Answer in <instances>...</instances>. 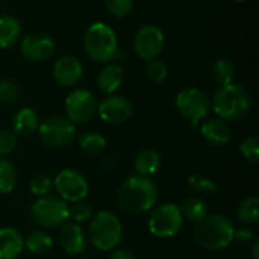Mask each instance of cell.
<instances>
[{
  "label": "cell",
  "instance_id": "18",
  "mask_svg": "<svg viewBox=\"0 0 259 259\" xmlns=\"http://www.w3.org/2000/svg\"><path fill=\"white\" fill-rule=\"evenodd\" d=\"M24 249L23 235L14 228L0 229V259H15Z\"/></svg>",
  "mask_w": 259,
  "mask_h": 259
},
{
  "label": "cell",
  "instance_id": "31",
  "mask_svg": "<svg viewBox=\"0 0 259 259\" xmlns=\"http://www.w3.org/2000/svg\"><path fill=\"white\" fill-rule=\"evenodd\" d=\"M240 153L241 156L250 162V164H258L259 162V137L258 135H250L247 137L241 144H240Z\"/></svg>",
  "mask_w": 259,
  "mask_h": 259
},
{
  "label": "cell",
  "instance_id": "39",
  "mask_svg": "<svg viewBox=\"0 0 259 259\" xmlns=\"http://www.w3.org/2000/svg\"><path fill=\"white\" fill-rule=\"evenodd\" d=\"M117 165H118V159L112 156V158H108L105 162H102L100 168H102L103 171H112L114 168H117Z\"/></svg>",
  "mask_w": 259,
  "mask_h": 259
},
{
  "label": "cell",
  "instance_id": "22",
  "mask_svg": "<svg viewBox=\"0 0 259 259\" xmlns=\"http://www.w3.org/2000/svg\"><path fill=\"white\" fill-rule=\"evenodd\" d=\"M161 167V156L153 149H144L141 150L134 161V168L138 173V176L150 178L152 175H156Z\"/></svg>",
  "mask_w": 259,
  "mask_h": 259
},
{
  "label": "cell",
  "instance_id": "35",
  "mask_svg": "<svg viewBox=\"0 0 259 259\" xmlns=\"http://www.w3.org/2000/svg\"><path fill=\"white\" fill-rule=\"evenodd\" d=\"M105 6L111 15L117 18H123L132 12L134 0H105Z\"/></svg>",
  "mask_w": 259,
  "mask_h": 259
},
{
  "label": "cell",
  "instance_id": "28",
  "mask_svg": "<svg viewBox=\"0 0 259 259\" xmlns=\"http://www.w3.org/2000/svg\"><path fill=\"white\" fill-rule=\"evenodd\" d=\"M18 181V173L15 165L6 159V158H0V193L2 194H8L11 193Z\"/></svg>",
  "mask_w": 259,
  "mask_h": 259
},
{
  "label": "cell",
  "instance_id": "29",
  "mask_svg": "<svg viewBox=\"0 0 259 259\" xmlns=\"http://www.w3.org/2000/svg\"><path fill=\"white\" fill-rule=\"evenodd\" d=\"M53 179L47 175H36L29 182V190L36 197H46L50 196L53 191Z\"/></svg>",
  "mask_w": 259,
  "mask_h": 259
},
{
  "label": "cell",
  "instance_id": "36",
  "mask_svg": "<svg viewBox=\"0 0 259 259\" xmlns=\"http://www.w3.org/2000/svg\"><path fill=\"white\" fill-rule=\"evenodd\" d=\"M17 146V135L9 129H0V158L12 153Z\"/></svg>",
  "mask_w": 259,
  "mask_h": 259
},
{
  "label": "cell",
  "instance_id": "12",
  "mask_svg": "<svg viewBox=\"0 0 259 259\" xmlns=\"http://www.w3.org/2000/svg\"><path fill=\"white\" fill-rule=\"evenodd\" d=\"M97 112V100L88 90L71 91L65 99V114L71 123H87Z\"/></svg>",
  "mask_w": 259,
  "mask_h": 259
},
{
  "label": "cell",
  "instance_id": "25",
  "mask_svg": "<svg viewBox=\"0 0 259 259\" xmlns=\"http://www.w3.org/2000/svg\"><path fill=\"white\" fill-rule=\"evenodd\" d=\"M237 217L244 226H253L259 220V199L256 196L244 199L238 209H237Z\"/></svg>",
  "mask_w": 259,
  "mask_h": 259
},
{
  "label": "cell",
  "instance_id": "20",
  "mask_svg": "<svg viewBox=\"0 0 259 259\" xmlns=\"http://www.w3.org/2000/svg\"><path fill=\"white\" fill-rule=\"evenodd\" d=\"M200 132L203 138L214 146H223L231 140V127L222 118H211L205 121L200 127Z\"/></svg>",
  "mask_w": 259,
  "mask_h": 259
},
{
  "label": "cell",
  "instance_id": "14",
  "mask_svg": "<svg viewBox=\"0 0 259 259\" xmlns=\"http://www.w3.org/2000/svg\"><path fill=\"white\" fill-rule=\"evenodd\" d=\"M56 49L55 41L46 33L26 35L20 42V53L30 62H42L53 56Z\"/></svg>",
  "mask_w": 259,
  "mask_h": 259
},
{
  "label": "cell",
  "instance_id": "26",
  "mask_svg": "<svg viewBox=\"0 0 259 259\" xmlns=\"http://www.w3.org/2000/svg\"><path fill=\"white\" fill-rule=\"evenodd\" d=\"M52 246H53V238L44 231H33L24 240V247L35 255H41V253L49 252L52 249Z\"/></svg>",
  "mask_w": 259,
  "mask_h": 259
},
{
  "label": "cell",
  "instance_id": "10",
  "mask_svg": "<svg viewBox=\"0 0 259 259\" xmlns=\"http://www.w3.org/2000/svg\"><path fill=\"white\" fill-rule=\"evenodd\" d=\"M53 187L58 191L59 199L71 203L82 202L90 193V184L87 178L74 168L61 170L53 179Z\"/></svg>",
  "mask_w": 259,
  "mask_h": 259
},
{
  "label": "cell",
  "instance_id": "33",
  "mask_svg": "<svg viewBox=\"0 0 259 259\" xmlns=\"http://www.w3.org/2000/svg\"><path fill=\"white\" fill-rule=\"evenodd\" d=\"M20 97V87L12 79L0 80V105H11Z\"/></svg>",
  "mask_w": 259,
  "mask_h": 259
},
{
  "label": "cell",
  "instance_id": "19",
  "mask_svg": "<svg viewBox=\"0 0 259 259\" xmlns=\"http://www.w3.org/2000/svg\"><path fill=\"white\" fill-rule=\"evenodd\" d=\"M39 117L32 108H21L12 117V132L20 137H30L38 131Z\"/></svg>",
  "mask_w": 259,
  "mask_h": 259
},
{
  "label": "cell",
  "instance_id": "13",
  "mask_svg": "<svg viewBox=\"0 0 259 259\" xmlns=\"http://www.w3.org/2000/svg\"><path fill=\"white\" fill-rule=\"evenodd\" d=\"M102 121L108 124H123L126 123L132 114H134V105L129 99L123 96L111 94L105 97L100 103H97V112H96Z\"/></svg>",
  "mask_w": 259,
  "mask_h": 259
},
{
  "label": "cell",
  "instance_id": "27",
  "mask_svg": "<svg viewBox=\"0 0 259 259\" xmlns=\"http://www.w3.org/2000/svg\"><path fill=\"white\" fill-rule=\"evenodd\" d=\"M212 79L220 85H229L235 79V65L228 59H217L211 67Z\"/></svg>",
  "mask_w": 259,
  "mask_h": 259
},
{
  "label": "cell",
  "instance_id": "32",
  "mask_svg": "<svg viewBox=\"0 0 259 259\" xmlns=\"http://www.w3.org/2000/svg\"><path fill=\"white\" fill-rule=\"evenodd\" d=\"M188 185L191 187L193 191L208 196V194H214L217 191V184L214 181H211L206 176L202 175H193L188 178Z\"/></svg>",
  "mask_w": 259,
  "mask_h": 259
},
{
  "label": "cell",
  "instance_id": "6",
  "mask_svg": "<svg viewBox=\"0 0 259 259\" xmlns=\"http://www.w3.org/2000/svg\"><path fill=\"white\" fill-rule=\"evenodd\" d=\"M38 135L41 141L52 149H64L70 146L77 135L74 123H71L67 117L53 115L46 118L38 126Z\"/></svg>",
  "mask_w": 259,
  "mask_h": 259
},
{
  "label": "cell",
  "instance_id": "23",
  "mask_svg": "<svg viewBox=\"0 0 259 259\" xmlns=\"http://www.w3.org/2000/svg\"><path fill=\"white\" fill-rule=\"evenodd\" d=\"M77 143H79L80 150L83 153L90 155V156L102 155L106 150V146H108L106 138L99 132H87V134L79 137Z\"/></svg>",
  "mask_w": 259,
  "mask_h": 259
},
{
  "label": "cell",
  "instance_id": "16",
  "mask_svg": "<svg viewBox=\"0 0 259 259\" xmlns=\"http://www.w3.org/2000/svg\"><path fill=\"white\" fill-rule=\"evenodd\" d=\"M59 244L68 255H79L87 249L88 238L77 223H64L59 231Z\"/></svg>",
  "mask_w": 259,
  "mask_h": 259
},
{
  "label": "cell",
  "instance_id": "5",
  "mask_svg": "<svg viewBox=\"0 0 259 259\" xmlns=\"http://www.w3.org/2000/svg\"><path fill=\"white\" fill-rule=\"evenodd\" d=\"M90 243L102 252H109L118 247L123 240V226L118 217L109 211H99L91 217L88 228Z\"/></svg>",
  "mask_w": 259,
  "mask_h": 259
},
{
  "label": "cell",
  "instance_id": "7",
  "mask_svg": "<svg viewBox=\"0 0 259 259\" xmlns=\"http://www.w3.org/2000/svg\"><path fill=\"white\" fill-rule=\"evenodd\" d=\"M30 214L39 226L46 229H55L67 222L68 205L55 196L38 197L30 206Z\"/></svg>",
  "mask_w": 259,
  "mask_h": 259
},
{
  "label": "cell",
  "instance_id": "37",
  "mask_svg": "<svg viewBox=\"0 0 259 259\" xmlns=\"http://www.w3.org/2000/svg\"><path fill=\"white\" fill-rule=\"evenodd\" d=\"M253 238H255L253 231H252L249 226L234 228V238H232V241H235V243L244 246V244H249Z\"/></svg>",
  "mask_w": 259,
  "mask_h": 259
},
{
  "label": "cell",
  "instance_id": "4",
  "mask_svg": "<svg viewBox=\"0 0 259 259\" xmlns=\"http://www.w3.org/2000/svg\"><path fill=\"white\" fill-rule=\"evenodd\" d=\"M83 47L90 59L99 64H108L118 55V39L114 29L102 21H96L87 29Z\"/></svg>",
  "mask_w": 259,
  "mask_h": 259
},
{
  "label": "cell",
  "instance_id": "34",
  "mask_svg": "<svg viewBox=\"0 0 259 259\" xmlns=\"http://www.w3.org/2000/svg\"><path fill=\"white\" fill-rule=\"evenodd\" d=\"M91 217H93V208L88 203H85L83 200L76 202L71 206H68V219L74 220V223L88 222V220H91Z\"/></svg>",
  "mask_w": 259,
  "mask_h": 259
},
{
  "label": "cell",
  "instance_id": "11",
  "mask_svg": "<svg viewBox=\"0 0 259 259\" xmlns=\"http://www.w3.org/2000/svg\"><path fill=\"white\" fill-rule=\"evenodd\" d=\"M164 46L165 35L162 29L155 24H144L137 30L134 36V50L146 62L158 58L164 50Z\"/></svg>",
  "mask_w": 259,
  "mask_h": 259
},
{
  "label": "cell",
  "instance_id": "38",
  "mask_svg": "<svg viewBox=\"0 0 259 259\" xmlns=\"http://www.w3.org/2000/svg\"><path fill=\"white\" fill-rule=\"evenodd\" d=\"M111 259H135V256L127 249H117V250H114Z\"/></svg>",
  "mask_w": 259,
  "mask_h": 259
},
{
  "label": "cell",
  "instance_id": "15",
  "mask_svg": "<svg viewBox=\"0 0 259 259\" xmlns=\"http://www.w3.org/2000/svg\"><path fill=\"white\" fill-rule=\"evenodd\" d=\"M83 74L82 62L73 55H64L58 58L52 68V76L61 87H74Z\"/></svg>",
  "mask_w": 259,
  "mask_h": 259
},
{
  "label": "cell",
  "instance_id": "21",
  "mask_svg": "<svg viewBox=\"0 0 259 259\" xmlns=\"http://www.w3.org/2000/svg\"><path fill=\"white\" fill-rule=\"evenodd\" d=\"M23 33V27L18 18L14 15H0V49L14 47Z\"/></svg>",
  "mask_w": 259,
  "mask_h": 259
},
{
  "label": "cell",
  "instance_id": "8",
  "mask_svg": "<svg viewBox=\"0 0 259 259\" xmlns=\"http://www.w3.org/2000/svg\"><path fill=\"white\" fill-rule=\"evenodd\" d=\"M184 223L182 212L175 203H164L155 208L149 217V231L158 238L175 237Z\"/></svg>",
  "mask_w": 259,
  "mask_h": 259
},
{
  "label": "cell",
  "instance_id": "1",
  "mask_svg": "<svg viewBox=\"0 0 259 259\" xmlns=\"http://www.w3.org/2000/svg\"><path fill=\"white\" fill-rule=\"evenodd\" d=\"M118 205L129 214H144L158 202V187L146 176H132L126 179L117 194Z\"/></svg>",
  "mask_w": 259,
  "mask_h": 259
},
{
  "label": "cell",
  "instance_id": "30",
  "mask_svg": "<svg viewBox=\"0 0 259 259\" xmlns=\"http://www.w3.org/2000/svg\"><path fill=\"white\" fill-rule=\"evenodd\" d=\"M167 74H168V68H167V64L158 58L152 59V61H147V65H146V76L149 80L155 82V83H161L167 79Z\"/></svg>",
  "mask_w": 259,
  "mask_h": 259
},
{
  "label": "cell",
  "instance_id": "9",
  "mask_svg": "<svg viewBox=\"0 0 259 259\" xmlns=\"http://www.w3.org/2000/svg\"><path fill=\"white\" fill-rule=\"evenodd\" d=\"M176 109L179 114L190 120L193 124H197L200 120H203L211 109V100L206 96L205 91L199 88H185L178 93L175 100Z\"/></svg>",
  "mask_w": 259,
  "mask_h": 259
},
{
  "label": "cell",
  "instance_id": "2",
  "mask_svg": "<svg viewBox=\"0 0 259 259\" xmlns=\"http://www.w3.org/2000/svg\"><path fill=\"white\" fill-rule=\"evenodd\" d=\"M252 94L240 83H229L219 87L212 96L211 106L219 118L225 121H237L249 114L252 109Z\"/></svg>",
  "mask_w": 259,
  "mask_h": 259
},
{
  "label": "cell",
  "instance_id": "41",
  "mask_svg": "<svg viewBox=\"0 0 259 259\" xmlns=\"http://www.w3.org/2000/svg\"><path fill=\"white\" fill-rule=\"evenodd\" d=\"M234 2H240L241 3V2H247V0H234Z\"/></svg>",
  "mask_w": 259,
  "mask_h": 259
},
{
  "label": "cell",
  "instance_id": "3",
  "mask_svg": "<svg viewBox=\"0 0 259 259\" xmlns=\"http://www.w3.org/2000/svg\"><path fill=\"white\" fill-rule=\"evenodd\" d=\"M194 241L205 250L217 252L231 246L234 238L232 222L222 214H208L203 220L196 223Z\"/></svg>",
  "mask_w": 259,
  "mask_h": 259
},
{
  "label": "cell",
  "instance_id": "24",
  "mask_svg": "<svg viewBox=\"0 0 259 259\" xmlns=\"http://www.w3.org/2000/svg\"><path fill=\"white\" fill-rule=\"evenodd\" d=\"M179 209L182 212V217L187 219L191 223H199L200 220H203L209 214L208 205L202 199H199V197H190V199H187L179 206Z\"/></svg>",
  "mask_w": 259,
  "mask_h": 259
},
{
  "label": "cell",
  "instance_id": "40",
  "mask_svg": "<svg viewBox=\"0 0 259 259\" xmlns=\"http://www.w3.org/2000/svg\"><path fill=\"white\" fill-rule=\"evenodd\" d=\"M252 259H259V240L253 241V246H252Z\"/></svg>",
  "mask_w": 259,
  "mask_h": 259
},
{
  "label": "cell",
  "instance_id": "17",
  "mask_svg": "<svg viewBox=\"0 0 259 259\" xmlns=\"http://www.w3.org/2000/svg\"><path fill=\"white\" fill-rule=\"evenodd\" d=\"M124 80V70L120 64L108 62L97 74V88L105 94H114Z\"/></svg>",
  "mask_w": 259,
  "mask_h": 259
}]
</instances>
